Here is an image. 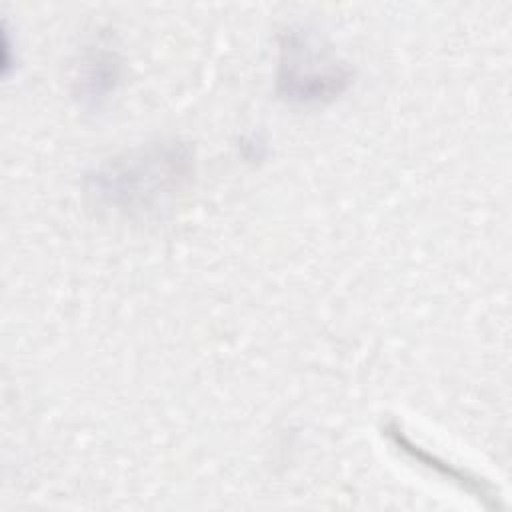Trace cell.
I'll return each instance as SVG.
<instances>
[{
	"instance_id": "cell-1",
	"label": "cell",
	"mask_w": 512,
	"mask_h": 512,
	"mask_svg": "<svg viewBox=\"0 0 512 512\" xmlns=\"http://www.w3.org/2000/svg\"><path fill=\"white\" fill-rule=\"evenodd\" d=\"M190 172L188 150L176 142H160L102 166L90 178L92 194L118 210L152 212L188 182Z\"/></svg>"
},
{
	"instance_id": "cell-2",
	"label": "cell",
	"mask_w": 512,
	"mask_h": 512,
	"mask_svg": "<svg viewBox=\"0 0 512 512\" xmlns=\"http://www.w3.org/2000/svg\"><path fill=\"white\" fill-rule=\"evenodd\" d=\"M314 42L300 32L286 36L280 62V90L284 98L312 104L340 94L348 84V70L316 50Z\"/></svg>"
}]
</instances>
